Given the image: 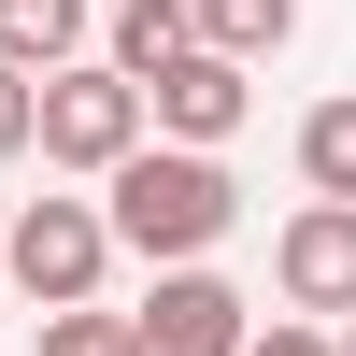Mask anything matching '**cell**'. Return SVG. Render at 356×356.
<instances>
[{"label": "cell", "instance_id": "7", "mask_svg": "<svg viewBox=\"0 0 356 356\" xmlns=\"http://www.w3.org/2000/svg\"><path fill=\"white\" fill-rule=\"evenodd\" d=\"M86 43H100V15H86V0H0V72L57 86V72H86Z\"/></svg>", "mask_w": 356, "mask_h": 356}, {"label": "cell", "instance_id": "11", "mask_svg": "<svg viewBox=\"0 0 356 356\" xmlns=\"http://www.w3.org/2000/svg\"><path fill=\"white\" fill-rule=\"evenodd\" d=\"M43 356H129V314H43Z\"/></svg>", "mask_w": 356, "mask_h": 356}, {"label": "cell", "instance_id": "4", "mask_svg": "<svg viewBox=\"0 0 356 356\" xmlns=\"http://www.w3.org/2000/svg\"><path fill=\"white\" fill-rule=\"evenodd\" d=\"M271 285H285L300 328H356V214H342V200H300V214H285Z\"/></svg>", "mask_w": 356, "mask_h": 356}, {"label": "cell", "instance_id": "2", "mask_svg": "<svg viewBox=\"0 0 356 356\" xmlns=\"http://www.w3.org/2000/svg\"><path fill=\"white\" fill-rule=\"evenodd\" d=\"M100 271H114V214L100 200H29L0 228V285H29L43 314H100Z\"/></svg>", "mask_w": 356, "mask_h": 356}, {"label": "cell", "instance_id": "1", "mask_svg": "<svg viewBox=\"0 0 356 356\" xmlns=\"http://www.w3.org/2000/svg\"><path fill=\"white\" fill-rule=\"evenodd\" d=\"M114 214V257H157V271H200V257L243 228V186H228V157H186V143H143L129 171L100 186Z\"/></svg>", "mask_w": 356, "mask_h": 356}, {"label": "cell", "instance_id": "3", "mask_svg": "<svg viewBox=\"0 0 356 356\" xmlns=\"http://www.w3.org/2000/svg\"><path fill=\"white\" fill-rule=\"evenodd\" d=\"M143 143H157V114H143L129 72H100V57H86V72L43 86V157H57V171H100V186H114Z\"/></svg>", "mask_w": 356, "mask_h": 356}, {"label": "cell", "instance_id": "12", "mask_svg": "<svg viewBox=\"0 0 356 356\" xmlns=\"http://www.w3.org/2000/svg\"><path fill=\"white\" fill-rule=\"evenodd\" d=\"M29 143H43V86L0 72V157H29Z\"/></svg>", "mask_w": 356, "mask_h": 356}, {"label": "cell", "instance_id": "14", "mask_svg": "<svg viewBox=\"0 0 356 356\" xmlns=\"http://www.w3.org/2000/svg\"><path fill=\"white\" fill-rule=\"evenodd\" d=\"M342 356H356V328H342Z\"/></svg>", "mask_w": 356, "mask_h": 356}, {"label": "cell", "instance_id": "13", "mask_svg": "<svg viewBox=\"0 0 356 356\" xmlns=\"http://www.w3.org/2000/svg\"><path fill=\"white\" fill-rule=\"evenodd\" d=\"M243 356H342V328H300V314H271V328H257Z\"/></svg>", "mask_w": 356, "mask_h": 356}, {"label": "cell", "instance_id": "10", "mask_svg": "<svg viewBox=\"0 0 356 356\" xmlns=\"http://www.w3.org/2000/svg\"><path fill=\"white\" fill-rule=\"evenodd\" d=\"M186 15H200V43H214V57H243V72H257V57L300 29V0H186Z\"/></svg>", "mask_w": 356, "mask_h": 356}, {"label": "cell", "instance_id": "8", "mask_svg": "<svg viewBox=\"0 0 356 356\" xmlns=\"http://www.w3.org/2000/svg\"><path fill=\"white\" fill-rule=\"evenodd\" d=\"M186 57H200V15H186V0H114V29H100V72L157 86V72H186Z\"/></svg>", "mask_w": 356, "mask_h": 356}, {"label": "cell", "instance_id": "5", "mask_svg": "<svg viewBox=\"0 0 356 356\" xmlns=\"http://www.w3.org/2000/svg\"><path fill=\"white\" fill-rule=\"evenodd\" d=\"M257 342V300L214 271H157V300L129 314V356H243Z\"/></svg>", "mask_w": 356, "mask_h": 356}, {"label": "cell", "instance_id": "6", "mask_svg": "<svg viewBox=\"0 0 356 356\" xmlns=\"http://www.w3.org/2000/svg\"><path fill=\"white\" fill-rule=\"evenodd\" d=\"M143 114H157V143L214 157V143H228V129L257 114V86H243V57H214V43H200L186 72H157V86H143Z\"/></svg>", "mask_w": 356, "mask_h": 356}, {"label": "cell", "instance_id": "9", "mask_svg": "<svg viewBox=\"0 0 356 356\" xmlns=\"http://www.w3.org/2000/svg\"><path fill=\"white\" fill-rule=\"evenodd\" d=\"M300 186H314V200H342V214H356V86H342V100H314V114H300Z\"/></svg>", "mask_w": 356, "mask_h": 356}]
</instances>
